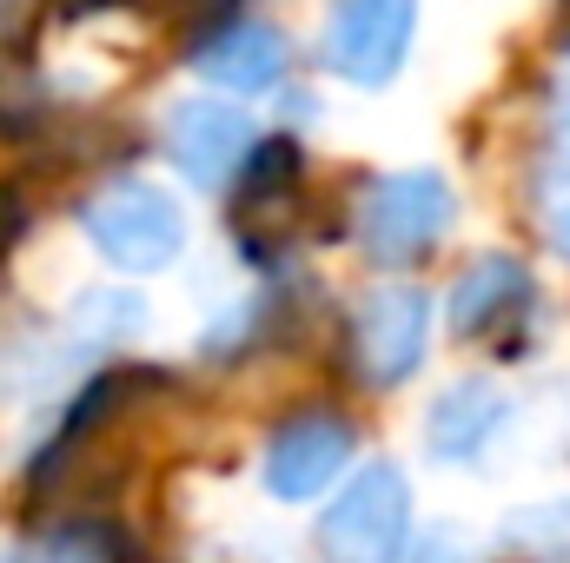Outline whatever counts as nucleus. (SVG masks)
<instances>
[{"label":"nucleus","mask_w":570,"mask_h":563,"mask_svg":"<svg viewBox=\"0 0 570 563\" xmlns=\"http://www.w3.org/2000/svg\"><path fill=\"white\" fill-rule=\"evenodd\" d=\"M511 544H531V551H570V497L538 504V511H518V517H511Z\"/></svg>","instance_id":"12"},{"label":"nucleus","mask_w":570,"mask_h":563,"mask_svg":"<svg viewBox=\"0 0 570 563\" xmlns=\"http://www.w3.org/2000/svg\"><path fill=\"white\" fill-rule=\"evenodd\" d=\"M345 352H352L358 385H372V392L405 385L431 352V292H419V285H379V292H365V305L352 312Z\"/></svg>","instance_id":"5"},{"label":"nucleus","mask_w":570,"mask_h":563,"mask_svg":"<svg viewBox=\"0 0 570 563\" xmlns=\"http://www.w3.org/2000/svg\"><path fill=\"white\" fill-rule=\"evenodd\" d=\"M73 332L94 338V345L140 338L146 332V298L140 292H80V305H73Z\"/></svg>","instance_id":"11"},{"label":"nucleus","mask_w":570,"mask_h":563,"mask_svg":"<svg viewBox=\"0 0 570 563\" xmlns=\"http://www.w3.org/2000/svg\"><path fill=\"white\" fill-rule=\"evenodd\" d=\"M412 33H419V0H332L325 33H318V60L345 87L379 93L399 80Z\"/></svg>","instance_id":"4"},{"label":"nucleus","mask_w":570,"mask_h":563,"mask_svg":"<svg viewBox=\"0 0 570 563\" xmlns=\"http://www.w3.org/2000/svg\"><path fill=\"white\" fill-rule=\"evenodd\" d=\"M80 233L114 273L153 279V273H173L186 253V206L153 179H107L80 206Z\"/></svg>","instance_id":"2"},{"label":"nucleus","mask_w":570,"mask_h":563,"mask_svg":"<svg viewBox=\"0 0 570 563\" xmlns=\"http://www.w3.org/2000/svg\"><path fill=\"white\" fill-rule=\"evenodd\" d=\"M159 140H166V159H173L199 192H219V186L246 166V152H253V120H246L239 107L213 100V93H193V100L166 107Z\"/></svg>","instance_id":"7"},{"label":"nucleus","mask_w":570,"mask_h":563,"mask_svg":"<svg viewBox=\"0 0 570 563\" xmlns=\"http://www.w3.org/2000/svg\"><path fill=\"white\" fill-rule=\"evenodd\" d=\"M318 563H405L412 551V484L392 457H365L318 511Z\"/></svg>","instance_id":"3"},{"label":"nucleus","mask_w":570,"mask_h":563,"mask_svg":"<svg viewBox=\"0 0 570 563\" xmlns=\"http://www.w3.org/2000/svg\"><path fill=\"white\" fill-rule=\"evenodd\" d=\"M511 424V392L491 378H458L431 398L425 412V451L438 464H471L498 444V431Z\"/></svg>","instance_id":"10"},{"label":"nucleus","mask_w":570,"mask_h":563,"mask_svg":"<svg viewBox=\"0 0 570 563\" xmlns=\"http://www.w3.org/2000/svg\"><path fill=\"white\" fill-rule=\"evenodd\" d=\"M33 563H107V557H100V544H87V537H53Z\"/></svg>","instance_id":"14"},{"label":"nucleus","mask_w":570,"mask_h":563,"mask_svg":"<svg viewBox=\"0 0 570 563\" xmlns=\"http://www.w3.org/2000/svg\"><path fill=\"white\" fill-rule=\"evenodd\" d=\"M538 312V279H531V266L524 259H511V253H484V259H471L458 285H451V298H444V318H451V332L464 338V345H498V338H518V325Z\"/></svg>","instance_id":"8"},{"label":"nucleus","mask_w":570,"mask_h":563,"mask_svg":"<svg viewBox=\"0 0 570 563\" xmlns=\"http://www.w3.org/2000/svg\"><path fill=\"white\" fill-rule=\"evenodd\" d=\"M451 219H458V192L431 166L379 172V179H365L352 192V246L372 266H385V273L419 266L431 246L451 233Z\"/></svg>","instance_id":"1"},{"label":"nucleus","mask_w":570,"mask_h":563,"mask_svg":"<svg viewBox=\"0 0 570 563\" xmlns=\"http://www.w3.org/2000/svg\"><path fill=\"white\" fill-rule=\"evenodd\" d=\"M412 563H478V544H471V531H458V524H438L419 537V557Z\"/></svg>","instance_id":"13"},{"label":"nucleus","mask_w":570,"mask_h":563,"mask_svg":"<svg viewBox=\"0 0 570 563\" xmlns=\"http://www.w3.org/2000/svg\"><path fill=\"white\" fill-rule=\"evenodd\" d=\"M352 424L332 418V412H298V418H285L273 437H266V457H259V477H266V491L279 497V504H312V497H325L338 477H345V464H352Z\"/></svg>","instance_id":"6"},{"label":"nucleus","mask_w":570,"mask_h":563,"mask_svg":"<svg viewBox=\"0 0 570 563\" xmlns=\"http://www.w3.org/2000/svg\"><path fill=\"white\" fill-rule=\"evenodd\" d=\"M558 253H564V259H570V213H564V219H558Z\"/></svg>","instance_id":"15"},{"label":"nucleus","mask_w":570,"mask_h":563,"mask_svg":"<svg viewBox=\"0 0 570 563\" xmlns=\"http://www.w3.org/2000/svg\"><path fill=\"white\" fill-rule=\"evenodd\" d=\"M199 80L219 87V93H239V100H259V93H279L285 73H292V40H285L273 20H233L219 27L199 53H193Z\"/></svg>","instance_id":"9"}]
</instances>
